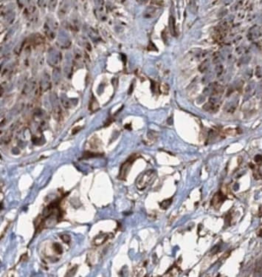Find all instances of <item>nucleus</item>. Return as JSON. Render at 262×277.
Returning a JSON list of instances; mask_svg holds the SVG:
<instances>
[{"mask_svg":"<svg viewBox=\"0 0 262 277\" xmlns=\"http://www.w3.org/2000/svg\"><path fill=\"white\" fill-rule=\"evenodd\" d=\"M156 173L154 170H148L139 176L136 181V186L139 190H144L154 182Z\"/></svg>","mask_w":262,"mask_h":277,"instance_id":"nucleus-1","label":"nucleus"},{"mask_svg":"<svg viewBox=\"0 0 262 277\" xmlns=\"http://www.w3.org/2000/svg\"><path fill=\"white\" fill-rule=\"evenodd\" d=\"M136 158H137V157H136L135 155L131 156L123 164H122L120 169V173H119L118 175L119 179H120V180H124V179H126V177H127L129 171H130L131 168H132V164L135 162Z\"/></svg>","mask_w":262,"mask_h":277,"instance_id":"nucleus-2","label":"nucleus"},{"mask_svg":"<svg viewBox=\"0 0 262 277\" xmlns=\"http://www.w3.org/2000/svg\"><path fill=\"white\" fill-rule=\"evenodd\" d=\"M225 199H226V196L222 192H217L213 196V200H212V205L213 206V208L216 209L219 208V207H221L222 204L224 203Z\"/></svg>","mask_w":262,"mask_h":277,"instance_id":"nucleus-3","label":"nucleus"},{"mask_svg":"<svg viewBox=\"0 0 262 277\" xmlns=\"http://www.w3.org/2000/svg\"><path fill=\"white\" fill-rule=\"evenodd\" d=\"M109 234H103L98 235L94 239L93 245L95 246H99V245H102L109 239Z\"/></svg>","mask_w":262,"mask_h":277,"instance_id":"nucleus-4","label":"nucleus"},{"mask_svg":"<svg viewBox=\"0 0 262 277\" xmlns=\"http://www.w3.org/2000/svg\"><path fill=\"white\" fill-rule=\"evenodd\" d=\"M171 203L172 198L168 199V200H165L160 203V207H161V208H162V209H166V208H168V207L170 206Z\"/></svg>","mask_w":262,"mask_h":277,"instance_id":"nucleus-5","label":"nucleus"},{"mask_svg":"<svg viewBox=\"0 0 262 277\" xmlns=\"http://www.w3.org/2000/svg\"><path fill=\"white\" fill-rule=\"evenodd\" d=\"M53 248L55 251H56L58 254H61V253H62V247H61V245L59 243H54Z\"/></svg>","mask_w":262,"mask_h":277,"instance_id":"nucleus-6","label":"nucleus"},{"mask_svg":"<svg viewBox=\"0 0 262 277\" xmlns=\"http://www.w3.org/2000/svg\"><path fill=\"white\" fill-rule=\"evenodd\" d=\"M169 24H170V30H171V32L172 35H174V34H175L174 20H173V19H172V18H171V19H170V22H169Z\"/></svg>","mask_w":262,"mask_h":277,"instance_id":"nucleus-7","label":"nucleus"},{"mask_svg":"<svg viewBox=\"0 0 262 277\" xmlns=\"http://www.w3.org/2000/svg\"><path fill=\"white\" fill-rule=\"evenodd\" d=\"M61 239L63 240V242H64L65 243H69L70 242L71 239L70 237L67 234H63L61 236Z\"/></svg>","mask_w":262,"mask_h":277,"instance_id":"nucleus-8","label":"nucleus"},{"mask_svg":"<svg viewBox=\"0 0 262 277\" xmlns=\"http://www.w3.org/2000/svg\"><path fill=\"white\" fill-rule=\"evenodd\" d=\"M50 8H51L52 10H53L55 7L56 6V3H57V0H50Z\"/></svg>","mask_w":262,"mask_h":277,"instance_id":"nucleus-9","label":"nucleus"},{"mask_svg":"<svg viewBox=\"0 0 262 277\" xmlns=\"http://www.w3.org/2000/svg\"><path fill=\"white\" fill-rule=\"evenodd\" d=\"M255 161L256 162H259V161H261V160H262V157L261 156H260V155H258V156H256V157H255Z\"/></svg>","mask_w":262,"mask_h":277,"instance_id":"nucleus-10","label":"nucleus"}]
</instances>
